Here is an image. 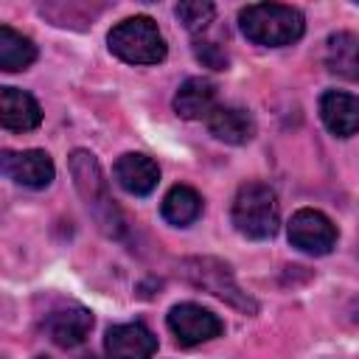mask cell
Segmentation results:
<instances>
[{
	"mask_svg": "<svg viewBox=\"0 0 359 359\" xmlns=\"http://www.w3.org/2000/svg\"><path fill=\"white\" fill-rule=\"evenodd\" d=\"M208 129L216 140L222 143H233V146H241V143H250L252 135H255V121L247 109H238V107H216L213 115L208 118Z\"/></svg>",
	"mask_w": 359,
	"mask_h": 359,
	"instance_id": "9a60e30c",
	"label": "cell"
},
{
	"mask_svg": "<svg viewBox=\"0 0 359 359\" xmlns=\"http://www.w3.org/2000/svg\"><path fill=\"white\" fill-rule=\"evenodd\" d=\"M0 165L8 180H14L17 185H25V188H45L53 180V160L39 149L3 151Z\"/></svg>",
	"mask_w": 359,
	"mask_h": 359,
	"instance_id": "ba28073f",
	"label": "cell"
},
{
	"mask_svg": "<svg viewBox=\"0 0 359 359\" xmlns=\"http://www.w3.org/2000/svg\"><path fill=\"white\" fill-rule=\"evenodd\" d=\"M182 275L194 286L210 292L213 297H219V300H224V303H230V306H236L247 314L258 311L255 300L247 292H241V286L236 283L230 266L216 261V258H188V261H182Z\"/></svg>",
	"mask_w": 359,
	"mask_h": 359,
	"instance_id": "5b68a950",
	"label": "cell"
},
{
	"mask_svg": "<svg viewBox=\"0 0 359 359\" xmlns=\"http://www.w3.org/2000/svg\"><path fill=\"white\" fill-rule=\"evenodd\" d=\"M107 42L109 50L129 65H157L165 59V39L151 17H129L118 22Z\"/></svg>",
	"mask_w": 359,
	"mask_h": 359,
	"instance_id": "277c9868",
	"label": "cell"
},
{
	"mask_svg": "<svg viewBox=\"0 0 359 359\" xmlns=\"http://www.w3.org/2000/svg\"><path fill=\"white\" fill-rule=\"evenodd\" d=\"M34 59H36V45L28 36L17 34L11 25H0V70L17 73L25 70Z\"/></svg>",
	"mask_w": 359,
	"mask_h": 359,
	"instance_id": "ac0fdd59",
	"label": "cell"
},
{
	"mask_svg": "<svg viewBox=\"0 0 359 359\" xmlns=\"http://www.w3.org/2000/svg\"><path fill=\"white\" fill-rule=\"evenodd\" d=\"M174 14H177V20H180L188 31H202V28H208V22L213 20L216 8H213V3H208V0H188V3H180V6L174 8Z\"/></svg>",
	"mask_w": 359,
	"mask_h": 359,
	"instance_id": "d6986e66",
	"label": "cell"
},
{
	"mask_svg": "<svg viewBox=\"0 0 359 359\" xmlns=\"http://www.w3.org/2000/svg\"><path fill=\"white\" fill-rule=\"evenodd\" d=\"M160 213L168 224L174 227H188L191 222L199 219L202 213V196L191 188V185H174L165 196H163V205H160Z\"/></svg>",
	"mask_w": 359,
	"mask_h": 359,
	"instance_id": "e0dca14e",
	"label": "cell"
},
{
	"mask_svg": "<svg viewBox=\"0 0 359 359\" xmlns=\"http://www.w3.org/2000/svg\"><path fill=\"white\" fill-rule=\"evenodd\" d=\"M320 118L325 129L337 137H351L359 132V95L328 90L320 98Z\"/></svg>",
	"mask_w": 359,
	"mask_h": 359,
	"instance_id": "8fae6325",
	"label": "cell"
},
{
	"mask_svg": "<svg viewBox=\"0 0 359 359\" xmlns=\"http://www.w3.org/2000/svg\"><path fill=\"white\" fill-rule=\"evenodd\" d=\"M104 348L109 359H151L157 351V337L143 323H121L107 331Z\"/></svg>",
	"mask_w": 359,
	"mask_h": 359,
	"instance_id": "9c48e42d",
	"label": "cell"
},
{
	"mask_svg": "<svg viewBox=\"0 0 359 359\" xmlns=\"http://www.w3.org/2000/svg\"><path fill=\"white\" fill-rule=\"evenodd\" d=\"M289 241L309 255H328L337 244V227L325 213L303 208L289 222Z\"/></svg>",
	"mask_w": 359,
	"mask_h": 359,
	"instance_id": "52a82bcc",
	"label": "cell"
},
{
	"mask_svg": "<svg viewBox=\"0 0 359 359\" xmlns=\"http://www.w3.org/2000/svg\"><path fill=\"white\" fill-rule=\"evenodd\" d=\"M112 171H115L118 185L132 196H149L160 182L157 163L151 157H146V154H137V151L121 154Z\"/></svg>",
	"mask_w": 359,
	"mask_h": 359,
	"instance_id": "30bf717a",
	"label": "cell"
},
{
	"mask_svg": "<svg viewBox=\"0 0 359 359\" xmlns=\"http://www.w3.org/2000/svg\"><path fill=\"white\" fill-rule=\"evenodd\" d=\"M168 328H171L177 345L191 348V345L219 337L224 331V323L213 311H208L196 303H180L168 311Z\"/></svg>",
	"mask_w": 359,
	"mask_h": 359,
	"instance_id": "8992f818",
	"label": "cell"
},
{
	"mask_svg": "<svg viewBox=\"0 0 359 359\" xmlns=\"http://www.w3.org/2000/svg\"><path fill=\"white\" fill-rule=\"evenodd\" d=\"M233 224L247 238H272L280 224L278 196L264 182H247L233 199Z\"/></svg>",
	"mask_w": 359,
	"mask_h": 359,
	"instance_id": "3957f363",
	"label": "cell"
},
{
	"mask_svg": "<svg viewBox=\"0 0 359 359\" xmlns=\"http://www.w3.org/2000/svg\"><path fill=\"white\" fill-rule=\"evenodd\" d=\"M42 121V109L34 101V95L17 90V87H3L0 90V123L11 132H28L36 129Z\"/></svg>",
	"mask_w": 359,
	"mask_h": 359,
	"instance_id": "4fadbf2b",
	"label": "cell"
},
{
	"mask_svg": "<svg viewBox=\"0 0 359 359\" xmlns=\"http://www.w3.org/2000/svg\"><path fill=\"white\" fill-rule=\"evenodd\" d=\"M194 53H196V59H199L205 67H213V70H224V67H227V53H224L216 42H196Z\"/></svg>",
	"mask_w": 359,
	"mask_h": 359,
	"instance_id": "ffe728a7",
	"label": "cell"
},
{
	"mask_svg": "<svg viewBox=\"0 0 359 359\" xmlns=\"http://www.w3.org/2000/svg\"><path fill=\"white\" fill-rule=\"evenodd\" d=\"M216 109V87L208 79H188L180 84L177 95H174V112L185 121H199V118H210Z\"/></svg>",
	"mask_w": 359,
	"mask_h": 359,
	"instance_id": "5bb4252c",
	"label": "cell"
},
{
	"mask_svg": "<svg viewBox=\"0 0 359 359\" xmlns=\"http://www.w3.org/2000/svg\"><path fill=\"white\" fill-rule=\"evenodd\" d=\"M70 174H73V182H76L79 194L84 196L87 208L98 219L101 230L109 233V236H121L123 233V219H121V210L115 208V202L109 199L107 180H104V171H101L98 160L90 151L76 149L70 154Z\"/></svg>",
	"mask_w": 359,
	"mask_h": 359,
	"instance_id": "7a4b0ae2",
	"label": "cell"
},
{
	"mask_svg": "<svg viewBox=\"0 0 359 359\" xmlns=\"http://www.w3.org/2000/svg\"><path fill=\"white\" fill-rule=\"evenodd\" d=\"M93 328V311L84 309V306H67V309H59V311H50L48 320H45V331L48 337L62 345V348H76L87 339Z\"/></svg>",
	"mask_w": 359,
	"mask_h": 359,
	"instance_id": "7c38bea8",
	"label": "cell"
},
{
	"mask_svg": "<svg viewBox=\"0 0 359 359\" xmlns=\"http://www.w3.org/2000/svg\"><path fill=\"white\" fill-rule=\"evenodd\" d=\"M36 359H50V356H36Z\"/></svg>",
	"mask_w": 359,
	"mask_h": 359,
	"instance_id": "7402d4cb",
	"label": "cell"
},
{
	"mask_svg": "<svg viewBox=\"0 0 359 359\" xmlns=\"http://www.w3.org/2000/svg\"><path fill=\"white\" fill-rule=\"evenodd\" d=\"M325 67L339 79L359 81V36L348 31L331 34L325 39Z\"/></svg>",
	"mask_w": 359,
	"mask_h": 359,
	"instance_id": "2e32d148",
	"label": "cell"
},
{
	"mask_svg": "<svg viewBox=\"0 0 359 359\" xmlns=\"http://www.w3.org/2000/svg\"><path fill=\"white\" fill-rule=\"evenodd\" d=\"M238 28L255 45L280 48V45H292V42H297L303 36L306 20L292 6L252 3V6H247V8L238 11Z\"/></svg>",
	"mask_w": 359,
	"mask_h": 359,
	"instance_id": "6da1fadb",
	"label": "cell"
},
{
	"mask_svg": "<svg viewBox=\"0 0 359 359\" xmlns=\"http://www.w3.org/2000/svg\"><path fill=\"white\" fill-rule=\"evenodd\" d=\"M84 359H101V356H93V353H90V356H84Z\"/></svg>",
	"mask_w": 359,
	"mask_h": 359,
	"instance_id": "44dd1931",
	"label": "cell"
}]
</instances>
